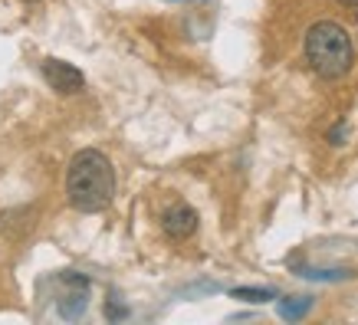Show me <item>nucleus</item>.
Wrapping results in <instances>:
<instances>
[{
	"mask_svg": "<svg viewBox=\"0 0 358 325\" xmlns=\"http://www.w3.org/2000/svg\"><path fill=\"white\" fill-rule=\"evenodd\" d=\"M66 197L83 214H99L115 197V168L99 148H83L73 154L66 171Z\"/></svg>",
	"mask_w": 358,
	"mask_h": 325,
	"instance_id": "1",
	"label": "nucleus"
},
{
	"mask_svg": "<svg viewBox=\"0 0 358 325\" xmlns=\"http://www.w3.org/2000/svg\"><path fill=\"white\" fill-rule=\"evenodd\" d=\"M303 53L306 63L319 79H342L355 66V43H352V33L336 20H315L306 30L303 40Z\"/></svg>",
	"mask_w": 358,
	"mask_h": 325,
	"instance_id": "2",
	"label": "nucleus"
},
{
	"mask_svg": "<svg viewBox=\"0 0 358 325\" xmlns=\"http://www.w3.org/2000/svg\"><path fill=\"white\" fill-rule=\"evenodd\" d=\"M43 79H46V86L56 89L59 96H76V92L86 89V76L73 63H63V59H46Z\"/></svg>",
	"mask_w": 358,
	"mask_h": 325,
	"instance_id": "3",
	"label": "nucleus"
},
{
	"mask_svg": "<svg viewBox=\"0 0 358 325\" xmlns=\"http://www.w3.org/2000/svg\"><path fill=\"white\" fill-rule=\"evenodd\" d=\"M162 230L171 240H187L197 230V210L187 204H174L162 214Z\"/></svg>",
	"mask_w": 358,
	"mask_h": 325,
	"instance_id": "4",
	"label": "nucleus"
},
{
	"mask_svg": "<svg viewBox=\"0 0 358 325\" xmlns=\"http://www.w3.org/2000/svg\"><path fill=\"white\" fill-rule=\"evenodd\" d=\"M234 299H247V303H266L273 299L270 289H234Z\"/></svg>",
	"mask_w": 358,
	"mask_h": 325,
	"instance_id": "5",
	"label": "nucleus"
},
{
	"mask_svg": "<svg viewBox=\"0 0 358 325\" xmlns=\"http://www.w3.org/2000/svg\"><path fill=\"white\" fill-rule=\"evenodd\" d=\"M338 3H345V7H358V0H338Z\"/></svg>",
	"mask_w": 358,
	"mask_h": 325,
	"instance_id": "6",
	"label": "nucleus"
},
{
	"mask_svg": "<svg viewBox=\"0 0 358 325\" xmlns=\"http://www.w3.org/2000/svg\"><path fill=\"white\" fill-rule=\"evenodd\" d=\"M23 3H36V0H23Z\"/></svg>",
	"mask_w": 358,
	"mask_h": 325,
	"instance_id": "7",
	"label": "nucleus"
}]
</instances>
